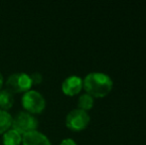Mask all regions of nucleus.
<instances>
[{"label": "nucleus", "mask_w": 146, "mask_h": 145, "mask_svg": "<svg viewBox=\"0 0 146 145\" xmlns=\"http://www.w3.org/2000/svg\"><path fill=\"white\" fill-rule=\"evenodd\" d=\"M94 103V99L92 95H88V93H83L80 95L79 99H78V109L88 111L90 109H92Z\"/></svg>", "instance_id": "obj_11"}, {"label": "nucleus", "mask_w": 146, "mask_h": 145, "mask_svg": "<svg viewBox=\"0 0 146 145\" xmlns=\"http://www.w3.org/2000/svg\"><path fill=\"white\" fill-rule=\"evenodd\" d=\"M22 105L30 113H40L46 107V99L40 91L29 89L22 95Z\"/></svg>", "instance_id": "obj_4"}, {"label": "nucleus", "mask_w": 146, "mask_h": 145, "mask_svg": "<svg viewBox=\"0 0 146 145\" xmlns=\"http://www.w3.org/2000/svg\"><path fill=\"white\" fill-rule=\"evenodd\" d=\"M4 83V79H3V75H2L1 72H0V91L2 89V85H3Z\"/></svg>", "instance_id": "obj_14"}, {"label": "nucleus", "mask_w": 146, "mask_h": 145, "mask_svg": "<svg viewBox=\"0 0 146 145\" xmlns=\"http://www.w3.org/2000/svg\"><path fill=\"white\" fill-rule=\"evenodd\" d=\"M30 75L31 81H32V85H39V83H42L43 81V75L41 73L39 72H34L32 73Z\"/></svg>", "instance_id": "obj_12"}, {"label": "nucleus", "mask_w": 146, "mask_h": 145, "mask_svg": "<svg viewBox=\"0 0 146 145\" xmlns=\"http://www.w3.org/2000/svg\"><path fill=\"white\" fill-rule=\"evenodd\" d=\"M3 145H20L22 143V134L13 128H9L2 135Z\"/></svg>", "instance_id": "obj_8"}, {"label": "nucleus", "mask_w": 146, "mask_h": 145, "mask_svg": "<svg viewBox=\"0 0 146 145\" xmlns=\"http://www.w3.org/2000/svg\"><path fill=\"white\" fill-rule=\"evenodd\" d=\"M60 145H77V142L72 138H65L62 140Z\"/></svg>", "instance_id": "obj_13"}, {"label": "nucleus", "mask_w": 146, "mask_h": 145, "mask_svg": "<svg viewBox=\"0 0 146 145\" xmlns=\"http://www.w3.org/2000/svg\"><path fill=\"white\" fill-rule=\"evenodd\" d=\"M83 89V79L79 75H70L62 83V91L65 95L73 97L81 93Z\"/></svg>", "instance_id": "obj_6"}, {"label": "nucleus", "mask_w": 146, "mask_h": 145, "mask_svg": "<svg viewBox=\"0 0 146 145\" xmlns=\"http://www.w3.org/2000/svg\"><path fill=\"white\" fill-rule=\"evenodd\" d=\"M38 125L39 121L36 116L26 110H21V111L17 112L15 116H13L12 118L11 127L17 130L22 135L24 133L33 131V130H37Z\"/></svg>", "instance_id": "obj_2"}, {"label": "nucleus", "mask_w": 146, "mask_h": 145, "mask_svg": "<svg viewBox=\"0 0 146 145\" xmlns=\"http://www.w3.org/2000/svg\"><path fill=\"white\" fill-rule=\"evenodd\" d=\"M31 87H32V81H31L30 75L23 72L11 73L5 81V89L13 95L26 93L31 89Z\"/></svg>", "instance_id": "obj_3"}, {"label": "nucleus", "mask_w": 146, "mask_h": 145, "mask_svg": "<svg viewBox=\"0 0 146 145\" xmlns=\"http://www.w3.org/2000/svg\"><path fill=\"white\" fill-rule=\"evenodd\" d=\"M14 103V95L12 93L3 89L0 91V109L7 110Z\"/></svg>", "instance_id": "obj_9"}, {"label": "nucleus", "mask_w": 146, "mask_h": 145, "mask_svg": "<svg viewBox=\"0 0 146 145\" xmlns=\"http://www.w3.org/2000/svg\"><path fill=\"white\" fill-rule=\"evenodd\" d=\"M90 114L83 109H75L69 112L66 116V125L69 129L74 131H81L87 128L90 123Z\"/></svg>", "instance_id": "obj_5"}, {"label": "nucleus", "mask_w": 146, "mask_h": 145, "mask_svg": "<svg viewBox=\"0 0 146 145\" xmlns=\"http://www.w3.org/2000/svg\"><path fill=\"white\" fill-rule=\"evenodd\" d=\"M12 118L13 116L7 110L0 109V134H3L9 128H11Z\"/></svg>", "instance_id": "obj_10"}, {"label": "nucleus", "mask_w": 146, "mask_h": 145, "mask_svg": "<svg viewBox=\"0 0 146 145\" xmlns=\"http://www.w3.org/2000/svg\"><path fill=\"white\" fill-rule=\"evenodd\" d=\"M113 81L104 73L94 72L88 73L83 79V89L92 97H104L111 91Z\"/></svg>", "instance_id": "obj_1"}, {"label": "nucleus", "mask_w": 146, "mask_h": 145, "mask_svg": "<svg viewBox=\"0 0 146 145\" xmlns=\"http://www.w3.org/2000/svg\"><path fill=\"white\" fill-rule=\"evenodd\" d=\"M22 145H52L51 141L44 133L39 130L24 133L22 135Z\"/></svg>", "instance_id": "obj_7"}]
</instances>
